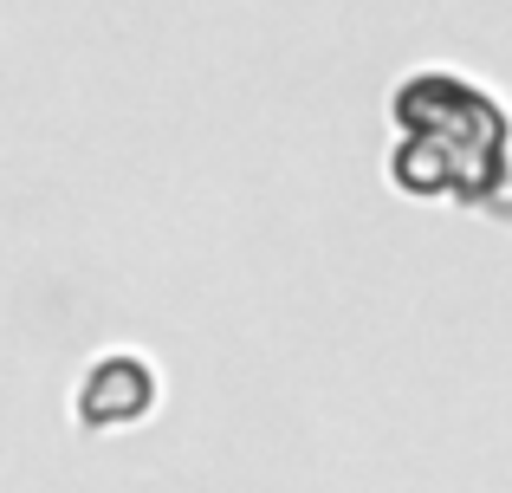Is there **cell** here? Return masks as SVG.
Returning a JSON list of instances; mask_svg holds the SVG:
<instances>
[{
  "label": "cell",
  "mask_w": 512,
  "mask_h": 493,
  "mask_svg": "<svg viewBox=\"0 0 512 493\" xmlns=\"http://www.w3.org/2000/svg\"><path fill=\"white\" fill-rule=\"evenodd\" d=\"M396 111V182L422 202H474L512 221V111L500 91L461 72H409L389 98Z\"/></svg>",
  "instance_id": "6da1fadb"
},
{
  "label": "cell",
  "mask_w": 512,
  "mask_h": 493,
  "mask_svg": "<svg viewBox=\"0 0 512 493\" xmlns=\"http://www.w3.org/2000/svg\"><path fill=\"white\" fill-rule=\"evenodd\" d=\"M150 403H156V370L143 364L137 351H117L85 377L78 422H85V429H117V422H137Z\"/></svg>",
  "instance_id": "7a4b0ae2"
}]
</instances>
